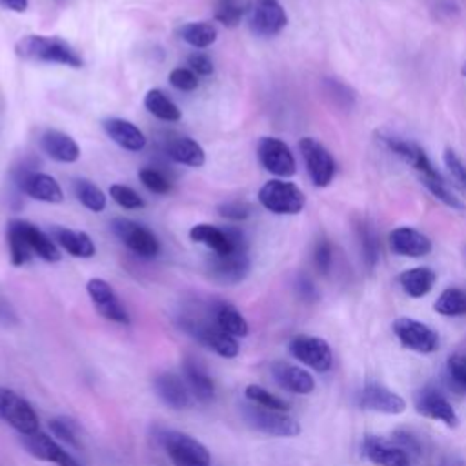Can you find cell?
Wrapping results in <instances>:
<instances>
[{"label": "cell", "mask_w": 466, "mask_h": 466, "mask_svg": "<svg viewBox=\"0 0 466 466\" xmlns=\"http://www.w3.org/2000/svg\"><path fill=\"white\" fill-rule=\"evenodd\" d=\"M153 388H155L157 395L160 397V400L164 404H167L169 408L182 410V408L191 406V402H193V395H191L184 377H180L177 373L157 375L153 380Z\"/></svg>", "instance_id": "23"}, {"label": "cell", "mask_w": 466, "mask_h": 466, "mask_svg": "<svg viewBox=\"0 0 466 466\" xmlns=\"http://www.w3.org/2000/svg\"><path fill=\"white\" fill-rule=\"evenodd\" d=\"M380 140L393 155H397L400 160H404L408 166H411L417 171L420 182L428 187V191L437 200H441L444 206H448L451 209H457V211L464 209L462 200L451 193V189L448 187V184L444 182L441 173L433 167L426 151L419 144H415L411 140L399 138V137H388V135H382Z\"/></svg>", "instance_id": "1"}, {"label": "cell", "mask_w": 466, "mask_h": 466, "mask_svg": "<svg viewBox=\"0 0 466 466\" xmlns=\"http://www.w3.org/2000/svg\"><path fill=\"white\" fill-rule=\"evenodd\" d=\"M86 289H87V295H89L93 306L104 319L118 322V324L129 322V315H127L124 304L120 302V299L116 297L115 289L109 286V282L95 277V279L87 280Z\"/></svg>", "instance_id": "18"}, {"label": "cell", "mask_w": 466, "mask_h": 466, "mask_svg": "<svg viewBox=\"0 0 466 466\" xmlns=\"http://www.w3.org/2000/svg\"><path fill=\"white\" fill-rule=\"evenodd\" d=\"M308 175L317 187H326L335 177V160L331 153L313 137H304L299 142Z\"/></svg>", "instance_id": "10"}, {"label": "cell", "mask_w": 466, "mask_h": 466, "mask_svg": "<svg viewBox=\"0 0 466 466\" xmlns=\"http://www.w3.org/2000/svg\"><path fill=\"white\" fill-rule=\"evenodd\" d=\"M462 75L466 76V62H464V66H462Z\"/></svg>", "instance_id": "55"}, {"label": "cell", "mask_w": 466, "mask_h": 466, "mask_svg": "<svg viewBox=\"0 0 466 466\" xmlns=\"http://www.w3.org/2000/svg\"><path fill=\"white\" fill-rule=\"evenodd\" d=\"M27 4L29 0H0V5L4 9L15 11V13H24L27 9Z\"/></svg>", "instance_id": "53"}, {"label": "cell", "mask_w": 466, "mask_h": 466, "mask_svg": "<svg viewBox=\"0 0 466 466\" xmlns=\"http://www.w3.org/2000/svg\"><path fill=\"white\" fill-rule=\"evenodd\" d=\"M393 333L399 342L415 353H431L439 346V335L424 322L411 317H399L393 320Z\"/></svg>", "instance_id": "12"}, {"label": "cell", "mask_w": 466, "mask_h": 466, "mask_svg": "<svg viewBox=\"0 0 466 466\" xmlns=\"http://www.w3.org/2000/svg\"><path fill=\"white\" fill-rule=\"evenodd\" d=\"M289 353L308 368L315 371H328L333 366V355L329 344L313 335H297L289 342Z\"/></svg>", "instance_id": "14"}, {"label": "cell", "mask_w": 466, "mask_h": 466, "mask_svg": "<svg viewBox=\"0 0 466 466\" xmlns=\"http://www.w3.org/2000/svg\"><path fill=\"white\" fill-rule=\"evenodd\" d=\"M180 326L187 335L197 339L202 346L209 348L217 355L226 357V359H231V357L238 355L237 339L228 335L226 331H222L217 326L213 315H211V319H200V317H191V315L182 317Z\"/></svg>", "instance_id": "4"}, {"label": "cell", "mask_w": 466, "mask_h": 466, "mask_svg": "<svg viewBox=\"0 0 466 466\" xmlns=\"http://www.w3.org/2000/svg\"><path fill=\"white\" fill-rule=\"evenodd\" d=\"M248 4L244 0H215V20L226 27H237L246 15Z\"/></svg>", "instance_id": "39"}, {"label": "cell", "mask_w": 466, "mask_h": 466, "mask_svg": "<svg viewBox=\"0 0 466 466\" xmlns=\"http://www.w3.org/2000/svg\"><path fill=\"white\" fill-rule=\"evenodd\" d=\"M217 211L220 217L229 220H244L251 215V204L246 200H226L217 206Z\"/></svg>", "instance_id": "46"}, {"label": "cell", "mask_w": 466, "mask_h": 466, "mask_svg": "<svg viewBox=\"0 0 466 466\" xmlns=\"http://www.w3.org/2000/svg\"><path fill=\"white\" fill-rule=\"evenodd\" d=\"M211 315H213L217 326H218L222 331H226L228 335L235 337V339L246 337L248 331H249L246 319L240 315V311H238L235 306H231V304H228V302H217V304H213Z\"/></svg>", "instance_id": "32"}, {"label": "cell", "mask_w": 466, "mask_h": 466, "mask_svg": "<svg viewBox=\"0 0 466 466\" xmlns=\"http://www.w3.org/2000/svg\"><path fill=\"white\" fill-rule=\"evenodd\" d=\"M169 84L178 91H193L198 87V76L189 67H175L169 73Z\"/></svg>", "instance_id": "47"}, {"label": "cell", "mask_w": 466, "mask_h": 466, "mask_svg": "<svg viewBox=\"0 0 466 466\" xmlns=\"http://www.w3.org/2000/svg\"><path fill=\"white\" fill-rule=\"evenodd\" d=\"M189 238L193 242L204 244L213 253H229L237 249L248 251V238L238 228H217L211 224H195L189 229Z\"/></svg>", "instance_id": "7"}, {"label": "cell", "mask_w": 466, "mask_h": 466, "mask_svg": "<svg viewBox=\"0 0 466 466\" xmlns=\"http://www.w3.org/2000/svg\"><path fill=\"white\" fill-rule=\"evenodd\" d=\"M391 441L410 457V461H417L420 455H422V446H420V441L408 430H402V428H397L393 433H391Z\"/></svg>", "instance_id": "44"}, {"label": "cell", "mask_w": 466, "mask_h": 466, "mask_svg": "<svg viewBox=\"0 0 466 466\" xmlns=\"http://www.w3.org/2000/svg\"><path fill=\"white\" fill-rule=\"evenodd\" d=\"M111 231L138 257L142 258H153L158 255L160 251V244L157 235L147 229L146 226L131 220V218H124V217H116L111 220Z\"/></svg>", "instance_id": "8"}, {"label": "cell", "mask_w": 466, "mask_h": 466, "mask_svg": "<svg viewBox=\"0 0 466 466\" xmlns=\"http://www.w3.org/2000/svg\"><path fill=\"white\" fill-rule=\"evenodd\" d=\"M357 404L362 410L386 415H399L406 410V400L399 393L379 382H366L357 395Z\"/></svg>", "instance_id": "17"}, {"label": "cell", "mask_w": 466, "mask_h": 466, "mask_svg": "<svg viewBox=\"0 0 466 466\" xmlns=\"http://www.w3.org/2000/svg\"><path fill=\"white\" fill-rule=\"evenodd\" d=\"M415 410L419 415L441 420L450 428L459 424V415L451 402L433 386H426L415 393Z\"/></svg>", "instance_id": "19"}, {"label": "cell", "mask_w": 466, "mask_h": 466, "mask_svg": "<svg viewBox=\"0 0 466 466\" xmlns=\"http://www.w3.org/2000/svg\"><path fill=\"white\" fill-rule=\"evenodd\" d=\"M260 204L277 215H297L306 204V197L299 186L288 180L273 178L258 189Z\"/></svg>", "instance_id": "5"}, {"label": "cell", "mask_w": 466, "mask_h": 466, "mask_svg": "<svg viewBox=\"0 0 466 466\" xmlns=\"http://www.w3.org/2000/svg\"><path fill=\"white\" fill-rule=\"evenodd\" d=\"M297 289H299V295H300L304 300H308V302H313V300H317V297H319V293H317L313 282H311L309 279H306V277L299 279Z\"/></svg>", "instance_id": "52"}, {"label": "cell", "mask_w": 466, "mask_h": 466, "mask_svg": "<svg viewBox=\"0 0 466 466\" xmlns=\"http://www.w3.org/2000/svg\"><path fill=\"white\" fill-rule=\"evenodd\" d=\"M73 189H75V195H76V198L80 200L82 206H86L87 209H91L95 213L104 211V208H106V195L91 180L76 178L73 182Z\"/></svg>", "instance_id": "38"}, {"label": "cell", "mask_w": 466, "mask_h": 466, "mask_svg": "<svg viewBox=\"0 0 466 466\" xmlns=\"http://www.w3.org/2000/svg\"><path fill=\"white\" fill-rule=\"evenodd\" d=\"M271 375L275 382L295 395H308L315 390V379L311 373L300 366L289 362H275L271 366Z\"/></svg>", "instance_id": "24"}, {"label": "cell", "mask_w": 466, "mask_h": 466, "mask_svg": "<svg viewBox=\"0 0 466 466\" xmlns=\"http://www.w3.org/2000/svg\"><path fill=\"white\" fill-rule=\"evenodd\" d=\"M444 382L448 390L459 395L466 393V353H453L448 357Z\"/></svg>", "instance_id": "37"}, {"label": "cell", "mask_w": 466, "mask_h": 466, "mask_svg": "<svg viewBox=\"0 0 466 466\" xmlns=\"http://www.w3.org/2000/svg\"><path fill=\"white\" fill-rule=\"evenodd\" d=\"M106 135L127 151H142L146 147V135L129 120L124 118H106L102 124Z\"/></svg>", "instance_id": "27"}, {"label": "cell", "mask_w": 466, "mask_h": 466, "mask_svg": "<svg viewBox=\"0 0 466 466\" xmlns=\"http://www.w3.org/2000/svg\"><path fill=\"white\" fill-rule=\"evenodd\" d=\"M246 16L249 29L258 36H275L288 24L286 11L279 0H249Z\"/></svg>", "instance_id": "9"}, {"label": "cell", "mask_w": 466, "mask_h": 466, "mask_svg": "<svg viewBox=\"0 0 466 466\" xmlns=\"http://www.w3.org/2000/svg\"><path fill=\"white\" fill-rule=\"evenodd\" d=\"M435 280H437V275L428 266L410 268L399 275V284H400L402 291L413 299H420V297L428 295L431 291V288L435 286Z\"/></svg>", "instance_id": "31"}, {"label": "cell", "mask_w": 466, "mask_h": 466, "mask_svg": "<svg viewBox=\"0 0 466 466\" xmlns=\"http://www.w3.org/2000/svg\"><path fill=\"white\" fill-rule=\"evenodd\" d=\"M51 238L73 257L89 258L95 255V244L86 231H75L69 228L55 226L51 228Z\"/></svg>", "instance_id": "29"}, {"label": "cell", "mask_w": 466, "mask_h": 466, "mask_svg": "<svg viewBox=\"0 0 466 466\" xmlns=\"http://www.w3.org/2000/svg\"><path fill=\"white\" fill-rule=\"evenodd\" d=\"M15 53L24 60H33V62L62 64L69 67H82L84 64L76 49L69 42L58 36L25 35L16 42Z\"/></svg>", "instance_id": "2"}, {"label": "cell", "mask_w": 466, "mask_h": 466, "mask_svg": "<svg viewBox=\"0 0 466 466\" xmlns=\"http://www.w3.org/2000/svg\"><path fill=\"white\" fill-rule=\"evenodd\" d=\"M357 238H359L362 258H364L366 266L373 268L379 260V240H377L373 228L366 220L357 224Z\"/></svg>", "instance_id": "40"}, {"label": "cell", "mask_w": 466, "mask_h": 466, "mask_svg": "<svg viewBox=\"0 0 466 466\" xmlns=\"http://www.w3.org/2000/svg\"><path fill=\"white\" fill-rule=\"evenodd\" d=\"M138 178L151 193L166 195L171 189V180L164 175V171L157 167H142L138 171Z\"/></svg>", "instance_id": "42"}, {"label": "cell", "mask_w": 466, "mask_h": 466, "mask_svg": "<svg viewBox=\"0 0 466 466\" xmlns=\"http://www.w3.org/2000/svg\"><path fill=\"white\" fill-rule=\"evenodd\" d=\"M242 417L253 430L271 437H295L300 433V424L288 411L251 404L242 406Z\"/></svg>", "instance_id": "6"}, {"label": "cell", "mask_w": 466, "mask_h": 466, "mask_svg": "<svg viewBox=\"0 0 466 466\" xmlns=\"http://www.w3.org/2000/svg\"><path fill=\"white\" fill-rule=\"evenodd\" d=\"M164 153L177 164L200 167L206 162V153L202 146L184 135H169L164 142Z\"/></svg>", "instance_id": "25"}, {"label": "cell", "mask_w": 466, "mask_h": 466, "mask_svg": "<svg viewBox=\"0 0 466 466\" xmlns=\"http://www.w3.org/2000/svg\"><path fill=\"white\" fill-rule=\"evenodd\" d=\"M187 64H189V69L195 71L197 75L208 76V75L213 73V60L206 53H202V51L191 53L187 56Z\"/></svg>", "instance_id": "50"}, {"label": "cell", "mask_w": 466, "mask_h": 466, "mask_svg": "<svg viewBox=\"0 0 466 466\" xmlns=\"http://www.w3.org/2000/svg\"><path fill=\"white\" fill-rule=\"evenodd\" d=\"M328 87H329V95H333V96L337 98V102H340V104H350V106H351L353 95H351V91H350L344 84H340V82H337V80H329V82H328Z\"/></svg>", "instance_id": "51"}, {"label": "cell", "mask_w": 466, "mask_h": 466, "mask_svg": "<svg viewBox=\"0 0 466 466\" xmlns=\"http://www.w3.org/2000/svg\"><path fill=\"white\" fill-rule=\"evenodd\" d=\"M40 146L49 158L62 164L76 162L80 157L78 144L67 133L58 129H46L40 137Z\"/></svg>", "instance_id": "26"}, {"label": "cell", "mask_w": 466, "mask_h": 466, "mask_svg": "<svg viewBox=\"0 0 466 466\" xmlns=\"http://www.w3.org/2000/svg\"><path fill=\"white\" fill-rule=\"evenodd\" d=\"M178 36L189 46L204 49L217 40V27L211 22H189L178 27Z\"/></svg>", "instance_id": "34"}, {"label": "cell", "mask_w": 466, "mask_h": 466, "mask_svg": "<svg viewBox=\"0 0 466 466\" xmlns=\"http://www.w3.org/2000/svg\"><path fill=\"white\" fill-rule=\"evenodd\" d=\"M257 155L262 167L277 177H291L297 171L295 157L288 144L275 137H262L257 146Z\"/></svg>", "instance_id": "15"}, {"label": "cell", "mask_w": 466, "mask_h": 466, "mask_svg": "<svg viewBox=\"0 0 466 466\" xmlns=\"http://www.w3.org/2000/svg\"><path fill=\"white\" fill-rule=\"evenodd\" d=\"M333 262V251H331V244L326 238H319L313 249V264L319 269V273L326 275L331 268Z\"/></svg>", "instance_id": "48"}, {"label": "cell", "mask_w": 466, "mask_h": 466, "mask_svg": "<svg viewBox=\"0 0 466 466\" xmlns=\"http://www.w3.org/2000/svg\"><path fill=\"white\" fill-rule=\"evenodd\" d=\"M435 311L444 317L466 315V291L461 288H446L433 304Z\"/></svg>", "instance_id": "36"}, {"label": "cell", "mask_w": 466, "mask_h": 466, "mask_svg": "<svg viewBox=\"0 0 466 466\" xmlns=\"http://www.w3.org/2000/svg\"><path fill=\"white\" fill-rule=\"evenodd\" d=\"M15 180L18 189L35 200L56 204L64 198L60 184L51 175L24 167L15 173Z\"/></svg>", "instance_id": "16"}, {"label": "cell", "mask_w": 466, "mask_h": 466, "mask_svg": "<svg viewBox=\"0 0 466 466\" xmlns=\"http://www.w3.org/2000/svg\"><path fill=\"white\" fill-rule=\"evenodd\" d=\"M439 466H466V462L459 455H446L441 459Z\"/></svg>", "instance_id": "54"}, {"label": "cell", "mask_w": 466, "mask_h": 466, "mask_svg": "<svg viewBox=\"0 0 466 466\" xmlns=\"http://www.w3.org/2000/svg\"><path fill=\"white\" fill-rule=\"evenodd\" d=\"M444 166L448 167L451 178L466 191V164L455 155L453 149L444 151Z\"/></svg>", "instance_id": "49"}, {"label": "cell", "mask_w": 466, "mask_h": 466, "mask_svg": "<svg viewBox=\"0 0 466 466\" xmlns=\"http://www.w3.org/2000/svg\"><path fill=\"white\" fill-rule=\"evenodd\" d=\"M182 375L191 395L198 402H209L213 399L215 395L213 380L198 360H195L193 357H186L182 362Z\"/></svg>", "instance_id": "28"}, {"label": "cell", "mask_w": 466, "mask_h": 466, "mask_svg": "<svg viewBox=\"0 0 466 466\" xmlns=\"http://www.w3.org/2000/svg\"><path fill=\"white\" fill-rule=\"evenodd\" d=\"M49 430L53 431L55 437H58L60 441L78 448L80 442H78V437H76V426L69 420V419H64V417H56L53 420H49Z\"/></svg>", "instance_id": "45"}, {"label": "cell", "mask_w": 466, "mask_h": 466, "mask_svg": "<svg viewBox=\"0 0 466 466\" xmlns=\"http://www.w3.org/2000/svg\"><path fill=\"white\" fill-rule=\"evenodd\" d=\"M109 195H111V198H113L118 206H122V208H126V209H138V208L144 206L142 197H140L133 187L124 186V184H113V186L109 187Z\"/></svg>", "instance_id": "43"}, {"label": "cell", "mask_w": 466, "mask_h": 466, "mask_svg": "<svg viewBox=\"0 0 466 466\" xmlns=\"http://www.w3.org/2000/svg\"><path fill=\"white\" fill-rule=\"evenodd\" d=\"M157 439L175 466H211L208 448L191 435L177 430H162Z\"/></svg>", "instance_id": "3"}, {"label": "cell", "mask_w": 466, "mask_h": 466, "mask_svg": "<svg viewBox=\"0 0 466 466\" xmlns=\"http://www.w3.org/2000/svg\"><path fill=\"white\" fill-rule=\"evenodd\" d=\"M144 106L146 109L166 122H177L180 120V109L177 107V104L160 89H149L144 96Z\"/></svg>", "instance_id": "33"}, {"label": "cell", "mask_w": 466, "mask_h": 466, "mask_svg": "<svg viewBox=\"0 0 466 466\" xmlns=\"http://www.w3.org/2000/svg\"><path fill=\"white\" fill-rule=\"evenodd\" d=\"M246 397L262 408H271V410H279V411H288V402L282 400L280 397L269 393L266 388L258 386V384H249L246 386Z\"/></svg>", "instance_id": "41"}, {"label": "cell", "mask_w": 466, "mask_h": 466, "mask_svg": "<svg viewBox=\"0 0 466 466\" xmlns=\"http://www.w3.org/2000/svg\"><path fill=\"white\" fill-rule=\"evenodd\" d=\"M22 444L33 457L40 461L53 462L56 466H78V462L55 439L42 431L22 435Z\"/></svg>", "instance_id": "20"}, {"label": "cell", "mask_w": 466, "mask_h": 466, "mask_svg": "<svg viewBox=\"0 0 466 466\" xmlns=\"http://www.w3.org/2000/svg\"><path fill=\"white\" fill-rule=\"evenodd\" d=\"M388 242L391 251L400 257L419 258L431 251V240L422 231L408 226H400L390 231Z\"/></svg>", "instance_id": "22"}, {"label": "cell", "mask_w": 466, "mask_h": 466, "mask_svg": "<svg viewBox=\"0 0 466 466\" xmlns=\"http://www.w3.org/2000/svg\"><path fill=\"white\" fill-rule=\"evenodd\" d=\"M7 246H9V258L13 266H24L31 260L33 251L22 233L18 218H13L7 224Z\"/></svg>", "instance_id": "35"}, {"label": "cell", "mask_w": 466, "mask_h": 466, "mask_svg": "<svg viewBox=\"0 0 466 466\" xmlns=\"http://www.w3.org/2000/svg\"><path fill=\"white\" fill-rule=\"evenodd\" d=\"M362 453L377 466H410V457L393 442L384 437L366 435L360 442Z\"/></svg>", "instance_id": "21"}, {"label": "cell", "mask_w": 466, "mask_h": 466, "mask_svg": "<svg viewBox=\"0 0 466 466\" xmlns=\"http://www.w3.org/2000/svg\"><path fill=\"white\" fill-rule=\"evenodd\" d=\"M208 275L224 286H233L242 282L251 268L246 249H237L229 253H213L208 262Z\"/></svg>", "instance_id": "11"}, {"label": "cell", "mask_w": 466, "mask_h": 466, "mask_svg": "<svg viewBox=\"0 0 466 466\" xmlns=\"http://www.w3.org/2000/svg\"><path fill=\"white\" fill-rule=\"evenodd\" d=\"M18 222H20L22 233H24L33 255L44 258L46 262H58L60 260L62 255L56 248V242L47 233H44L40 228H36L35 224L27 222V220L18 218Z\"/></svg>", "instance_id": "30"}, {"label": "cell", "mask_w": 466, "mask_h": 466, "mask_svg": "<svg viewBox=\"0 0 466 466\" xmlns=\"http://www.w3.org/2000/svg\"><path fill=\"white\" fill-rule=\"evenodd\" d=\"M0 417L20 435L38 431V417L31 404L7 388H0Z\"/></svg>", "instance_id": "13"}]
</instances>
